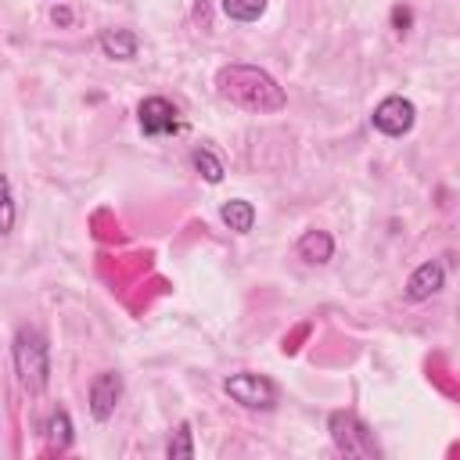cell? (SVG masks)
Listing matches in <instances>:
<instances>
[{"label": "cell", "instance_id": "10", "mask_svg": "<svg viewBox=\"0 0 460 460\" xmlns=\"http://www.w3.org/2000/svg\"><path fill=\"white\" fill-rule=\"evenodd\" d=\"M97 43H101V50H104L108 58H115V61L137 58V36H133L129 29H104Z\"/></svg>", "mask_w": 460, "mask_h": 460}, {"label": "cell", "instance_id": "2", "mask_svg": "<svg viewBox=\"0 0 460 460\" xmlns=\"http://www.w3.org/2000/svg\"><path fill=\"white\" fill-rule=\"evenodd\" d=\"M11 359H14V370H18V381L36 395L47 388L50 381V349H47V338L32 327H22L14 334V345H11Z\"/></svg>", "mask_w": 460, "mask_h": 460}, {"label": "cell", "instance_id": "8", "mask_svg": "<svg viewBox=\"0 0 460 460\" xmlns=\"http://www.w3.org/2000/svg\"><path fill=\"white\" fill-rule=\"evenodd\" d=\"M442 280H446V270H442L438 262H424V266H417V270L410 273V280H406V298H410V302H424V298H431V295L442 291Z\"/></svg>", "mask_w": 460, "mask_h": 460}, {"label": "cell", "instance_id": "14", "mask_svg": "<svg viewBox=\"0 0 460 460\" xmlns=\"http://www.w3.org/2000/svg\"><path fill=\"white\" fill-rule=\"evenodd\" d=\"M266 11V0H223V14L234 22H255Z\"/></svg>", "mask_w": 460, "mask_h": 460}, {"label": "cell", "instance_id": "15", "mask_svg": "<svg viewBox=\"0 0 460 460\" xmlns=\"http://www.w3.org/2000/svg\"><path fill=\"white\" fill-rule=\"evenodd\" d=\"M165 453H169V460H190V456H194V442H190V424H180V428L172 431V438H169Z\"/></svg>", "mask_w": 460, "mask_h": 460}, {"label": "cell", "instance_id": "5", "mask_svg": "<svg viewBox=\"0 0 460 460\" xmlns=\"http://www.w3.org/2000/svg\"><path fill=\"white\" fill-rule=\"evenodd\" d=\"M413 119H417V108H413L406 97H385V101L374 108V115H370L374 129H381L385 137H402V133H410V129H413Z\"/></svg>", "mask_w": 460, "mask_h": 460}, {"label": "cell", "instance_id": "6", "mask_svg": "<svg viewBox=\"0 0 460 460\" xmlns=\"http://www.w3.org/2000/svg\"><path fill=\"white\" fill-rule=\"evenodd\" d=\"M137 115H140V129H144L147 137H165V133H172V129L180 126L176 108H172L165 97H147V101H140Z\"/></svg>", "mask_w": 460, "mask_h": 460}, {"label": "cell", "instance_id": "12", "mask_svg": "<svg viewBox=\"0 0 460 460\" xmlns=\"http://www.w3.org/2000/svg\"><path fill=\"white\" fill-rule=\"evenodd\" d=\"M47 442H50V449H58V453L72 446V420H68L65 410H54V413H50V420H47Z\"/></svg>", "mask_w": 460, "mask_h": 460}, {"label": "cell", "instance_id": "18", "mask_svg": "<svg viewBox=\"0 0 460 460\" xmlns=\"http://www.w3.org/2000/svg\"><path fill=\"white\" fill-rule=\"evenodd\" d=\"M54 22H58V25H68V22H72L68 7H58V11H54Z\"/></svg>", "mask_w": 460, "mask_h": 460}, {"label": "cell", "instance_id": "7", "mask_svg": "<svg viewBox=\"0 0 460 460\" xmlns=\"http://www.w3.org/2000/svg\"><path fill=\"white\" fill-rule=\"evenodd\" d=\"M119 399H122V377H119L115 370L97 374L93 385H90V413H93L97 420H108V417L115 413Z\"/></svg>", "mask_w": 460, "mask_h": 460}, {"label": "cell", "instance_id": "11", "mask_svg": "<svg viewBox=\"0 0 460 460\" xmlns=\"http://www.w3.org/2000/svg\"><path fill=\"white\" fill-rule=\"evenodd\" d=\"M219 216H223V223H226L230 230H237V234H248V230L255 226V208H252V201H244V198L226 201V205L219 208Z\"/></svg>", "mask_w": 460, "mask_h": 460}, {"label": "cell", "instance_id": "9", "mask_svg": "<svg viewBox=\"0 0 460 460\" xmlns=\"http://www.w3.org/2000/svg\"><path fill=\"white\" fill-rule=\"evenodd\" d=\"M298 255H302L305 262H313V266L327 262V259L334 255V241H331V234H327V230H305V234L298 237Z\"/></svg>", "mask_w": 460, "mask_h": 460}, {"label": "cell", "instance_id": "13", "mask_svg": "<svg viewBox=\"0 0 460 460\" xmlns=\"http://www.w3.org/2000/svg\"><path fill=\"white\" fill-rule=\"evenodd\" d=\"M190 165H194L208 183H219V180H223V162H219L208 147H194V151H190Z\"/></svg>", "mask_w": 460, "mask_h": 460}, {"label": "cell", "instance_id": "16", "mask_svg": "<svg viewBox=\"0 0 460 460\" xmlns=\"http://www.w3.org/2000/svg\"><path fill=\"white\" fill-rule=\"evenodd\" d=\"M14 230V190H11V180H4V234Z\"/></svg>", "mask_w": 460, "mask_h": 460}, {"label": "cell", "instance_id": "17", "mask_svg": "<svg viewBox=\"0 0 460 460\" xmlns=\"http://www.w3.org/2000/svg\"><path fill=\"white\" fill-rule=\"evenodd\" d=\"M410 22H413L410 7H392V25H395V32H406V29H410Z\"/></svg>", "mask_w": 460, "mask_h": 460}, {"label": "cell", "instance_id": "3", "mask_svg": "<svg viewBox=\"0 0 460 460\" xmlns=\"http://www.w3.org/2000/svg\"><path fill=\"white\" fill-rule=\"evenodd\" d=\"M223 392L234 402H241L244 410H273L277 406V385L270 377H262V374H252V370L230 374L223 381Z\"/></svg>", "mask_w": 460, "mask_h": 460}, {"label": "cell", "instance_id": "1", "mask_svg": "<svg viewBox=\"0 0 460 460\" xmlns=\"http://www.w3.org/2000/svg\"><path fill=\"white\" fill-rule=\"evenodd\" d=\"M216 90L223 101L244 111H280L288 104V93L277 86V79L255 65H223L216 72Z\"/></svg>", "mask_w": 460, "mask_h": 460}, {"label": "cell", "instance_id": "4", "mask_svg": "<svg viewBox=\"0 0 460 460\" xmlns=\"http://www.w3.org/2000/svg\"><path fill=\"white\" fill-rule=\"evenodd\" d=\"M327 428H331L334 446H338L345 456H377V442H374V435L367 431V424H363L356 413L338 410V413H331Z\"/></svg>", "mask_w": 460, "mask_h": 460}]
</instances>
